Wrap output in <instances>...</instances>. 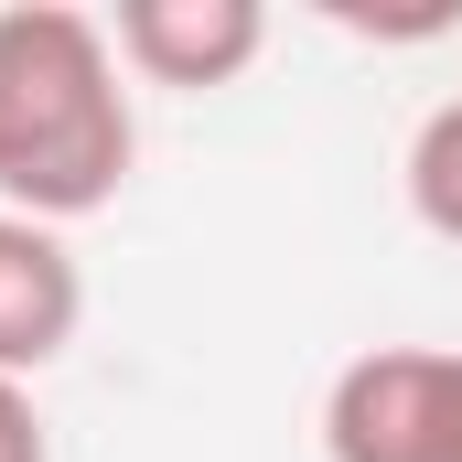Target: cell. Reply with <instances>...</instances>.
<instances>
[{
  "instance_id": "5b68a950",
  "label": "cell",
  "mask_w": 462,
  "mask_h": 462,
  "mask_svg": "<svg viewBox=\"0 0 462 462\" xmlns=\"http://www.w3.org/2000/svg\"><path fill=\"white\" fill-rule=\"evenodd\" d=\"M409 216L441 247H462V97H441L409 140Z\"/></svg>"
},
{
  "instance_id": "7a4b0ae2",
  "label": "cell",
  "mask_w": 462,
  "mask_h": 462,
  "mask_svg": "<svg viewBox=\"0 0 462 462\" xmlns=\"http://www.w3.org/2000/svg\"><path fill=\"white\" fill-rule=\"evenodd\" d=\"M323 452L334 462H462V355H430V345L355 355L323 398Z\"/></svg>"
},
{
  "instance_id": "3957f363",
  "label": "cell",
  "mask_w": 462,
  "mask_h": 462,
  "mask_svg": "<svg viewBox=\"0 0 462 462\" xmlns=\"http://www.w3.org/2000/svg\"><path fill=\"white\" fill-rule=\"evenodd\" d=\"M108 43L151 87H236L269 43V11L258 0H118Z\"/></svg>"
},
{
  "instance_id": "6da1fadb",
  "label": "cell",
  "mask_w": 462,
  "mask_h": 462,
  "mask_svg": "<svg viewBox=\"0 0 462 462\" xmlns=\"http://www.w3.org/2000/svg\"><path fill=\"white\" fill-rule=\"evenodd\" d=\"M129 162H140V129H129L108 22L65 0H11L0 11V205L32 226H76L118 205Z\"/></svg>"
},
{
  "instance_id": "277c9868",
  "label": "cell",
  "mask_w": 462,
  "mask_h": 462,
  "mask_svg": "<svg viewBox=\"0 0 462 462\" xmlns=\"http://www.w3.org/2000/svg\"><path fill=\"white\" fill-rule=\"evenodd\" d=\"M87 323V269L76 247L32 216H0V376H32L76 345Z\"/></svg>"
},
{
  "instance_id": "8992f818",
  "label": "cell",
  "mask_w": 462,
  "mask_h": 462,
  "mask_svg": "<svg viewBox=\"0 0 462 462\" xmlns=\"http://www.w3.org/2000/svg\"><path fill=\"white\" fill-rule=\"evenodd\" d=\"M0 462H54L43 409H32V387H22V376H0Z\"/></svg>"
}]
</instances>
